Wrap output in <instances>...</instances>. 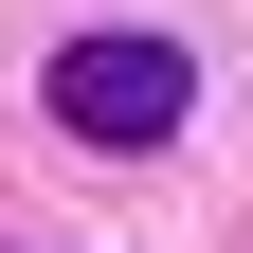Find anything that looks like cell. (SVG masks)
Instances as JSON below:
<instances>
[{
  "label": "cell",
  "instance_id": "cell-1",
  "mask_svg": "<svg viewBox=\"0 0 253 253\" xmlns=\"http://www.w3.org/2000/svg\"><path fill=\"white\" fill-rule=\"evenodd\" d=\"M181 109H199L181 37H145V18H109V37H54V126H73V145H163Z\"/></svg>",
  "mask_w": 253,
  "mask_h": 253
}]
</instances>
